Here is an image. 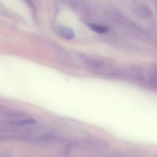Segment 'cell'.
Here are the masks:
<instances>
[{"instance_id": "3", "label": "cell", "mask_w": 157, "mask_h": 157, "mask_svg": "<svg viewBox=\"0 0 157 157\" xmlns=\"http://www.w3.org/2000/svg\"><path fill=\"white\" fill-rule=\"evenodd\" d=\"M11 124L16 125L18 126H25L27 125L34 124L36 123L35 119L30 118V119H25L21 120H15L10 122Z\"/></svg>"}, {"instance_id": "2", "label": "cell", "mask_w": 157, "mask_h": 157, "mask_svg": "<svg viewBox=\"0 0 157 157\" xmlns=\"http://www.w3.org/2000/svg\"><path fill=\"white\" fill-rule=\"evenodd\" d=\"M60 35L67 40H71L74 38V33L70 28L66 27H60L58 29Z\"/></svg>"}, {"instance_id": "4", "label": "cell", "mask_w": 157, "mask_h": 157, "mask_svg": "<svg viewBox=\"0 0 157 157\" xmlns=\"http://www.w3.org/2000/svg\"><path fill=\"white\" fill-rule=\"evenodd\" d=\"M89 27L92 31H94L95 33L99 34H103L106 33L107 31V29L104 26H101V25H96L89 24Z\"/></svg>"}, {"instance_id": "1", "label": "cell", "mask_w": 157, "mask_h": 157, "mask_svg": "<svg viewBox=\"0 0 157 157\" xmlns=\"http://www.w3.org/2000/svg\"><path fill=\"white\" fill-rule=\"evenodd\" d=\"M142 84L157 90V66L152 65L147 70L143 69Z\"/></svg>"}]
</instances>
